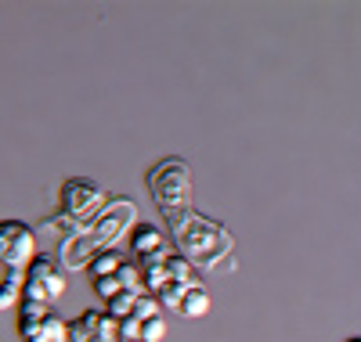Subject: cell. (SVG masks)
<instances>
[{
  "label": "cell",
  "instance_id": "5b68a950",
  "mask_svg": "<svg viewBox=\"0 0 361 342\" xmlns=\"http://www.w3.org/2000/svg\"><path fill=\"white\" fill-rule=\"evenodd\" d=\"M58 202H62V209H58L54 216H47L44 227L47 231H62V238H66V234L87 227L90 220H98L112 198H109V191L102 188V184L87 180V177H73V180L62 184Z\"/></svg>",
  "mask_w": 361,
  "mask_h": 342
},
{
  "label": "cell",
  "instance_id": "9c48e42d",
  "mask_svg": "<svg viewBox=\"0 0 361 342\" xmlns=\"http://www.w3.org/2000/svg\"><path fill=\"white\" fill-rule=\"evenodd\" d=\"M0 260L8 270H29L37 260V234L22 220H4L0 224Z\"/></svg>",
  "mask_w": 361,
  "mask_h": 342
},
{
  "label": "cell",
  "instance_id": "277c9868",
  "mask_svg": "<svg viewBox=\"0 0 361 342\" xmlns=\"http://www.w3.org/2000/svg\"><path fill=\"white\" fill-rule=\"evenodd\" d=\"M145 188H148V195H152L163 224L173 220V216H180V213L195 209L192 205V170L180 155H166V159L148 166L145 170Z\"/></svg>",
  "mask_w": 361,
  "mask_h": 342
},
{
  "label": "cell",
  "instance_id": "8992f818",
  "mask_svg": "<svg viewBox=\"0 0 361 342\" xmlns=\"http://www.w3.org/2000/svg\"><path fill=\"white\" fill-rule=\"evenodd\" d=\"M15 328H18V338H22V342H73L69 321L58 317L47 303H29V299H22Z\"/></svg>",
  "mask_w": 361,
  "mask_h": 342
},
{
  "label": "cell",
  "instance_id": "52a82bcc",
  "mask_svg": "<svg viewBox=\"0 0 361 342\" xmlns=\"http://www.w3.org/2000/svg\"><path fill=\"white\" fill-rule=\"evenodd\" d=\"M119 335H123V342H163L166 335V317H163V303L148 292L137 299V310L119 321Z\"/></svg>",
  "mask_w": 361,
  "mask_h": 342
},
{
  "label": "cell",
  "instance_id": "6da1fadb",
  "mask_svg": "<svg viewBox=\"0 0 361 342\" xmlns=\"http://www.w3.org/2000/svg\"><path fill=\"white\" fill-rule=\"evenodd\" d=\"M141 274H145V285L152 292L163 310H173L177 317H206L214 299H209V289L199 281V270L185 260L170 245H163L159 253H148L137 260Z\"/></svg>",
  "mask_w": 361,
  "mask_h": 342
},
{
  "label": "cell",
  "instance_id": "3957f363",
  "mask_svg": "<svg viewBox=\"0 0 361 342\" xmlns=\"http://www.w3.org/2000/svg\"><path fill=\"white\" fill-rule=\"evenodd\" d=\"M130 227H137V205L127 202V198H112L98 220H90L87 227L58 238V263H62L66 270H87L98 253L116 248L119 238H123Z\"/></svg>",
  "mask_w": 361,
  "mask_h": 342
},
{
  "label": "cell",
  "instance_id": "ba28073f",
  "mask_svg": "<svg viewBox=\"0 0 361 342\" xmlns=\"http://www.w3.org/2000/svg\"><path fill=\"white\" fill-rule=\"evenodd\" d=\"M62 296H66V267H58V260L51 256H37L33 267L25 270V299L54 306Z\"/></svg>",
  "mask_w": 361,
  "mask_h": 342
},
{
  "label": "cell",
  "instance_id": "8fae6325",
  "mask_svg": "<svg viewBox=\"0 0 361 342\" xmlns=\"http://www.w3.org/2000/svg\"><path fill=\"white\" fill-rule=\"evenodd\" d=\"M130 260H123V253H116V248H105V253H98L94 256V263L87 267V274H90V281H102V277H112V274H119Z\"/></svg>",
  "mask_w": 361,
  "mask_h": 342
},
{
  "label": "cell",
  "instance_id": "30bf717a",
  "mask_svg": "<svg viewBox=\"0 0 361 342\" xmlns=\"http://www.w3.org/2000/svg\"><path fill=\"white\" fill-rule=\"evenodd\" d=\"M73 342H123L119 335V321L109 310H83L76 321H69Z\"/></svg>",
  "mask_w": 361,
  "mask_h": 342
},
{
  "label": "cell",
  "instance_id": "7c38bea8",
  "mask_svg": "<svg viewBox=\"0 0 361 342\" xmlns=\"http://www.w3.org/2000/svg\"><path fill=\"white\" fill-rule=\"evenodd\" d=\"M347 342H361V335H354V338H347Z\"/></svg>",
  "mask_w": 361,
  "mask_h": 342
},
{
  "label": "cell",
  "instance_id": "7a4b0ae2",
  "mask_svg": "<svg viewBox=\"0 0 361 342\" xmlns=\"http://www.w3.org/2000/svg\"><path fill=\"white\" fill-rule=\"evenodd\" d=\"M166 234L173 248L195 270H209V274L235 270V234L221 220H214V216L188 209V213L173 216V220H166Z\"/></svg>",
  "mask_w": 361,
  "mask_h": 342
}]
</instances>
